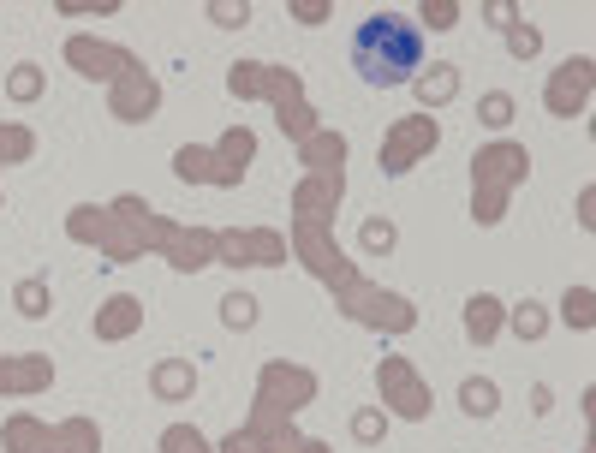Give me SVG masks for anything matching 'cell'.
I'll return each mask as SVG.
<instances>
[{"mask_svg":"<svg viewBox=\"0 0 596 453\" xmlns=\"http://www.w3.org/2000/svg\"><path fill=\"white\" fill-rule=\"evenodd\" d=\"M13 90H18V96H36V66H18V78H13Z\"/></svg>","mask_w":596,"mask_h":453,"instance_id":"cell-15","label":"cell"},{"mask_svg":"<svg viewBox=\"0 0 596 453\" xmlns=\"http://www.w3.org/2000/svg\"><path fill=\"white\" fill-rule=\"evenodd\" d=\"M459 400H466L471 418H489V411H495V388H489V382H466V388H459Z\"/></svg>","mask_w":596,"mask_h":453,"instance_id":"cell-5","label":"cell"},{"mask_svg":"<svg viewBox=\"0 0 596 453\" xmlns=\"http://www.w3.org/2000/svg\"><path fill=\"white\" fill-rule=\"evenodd\" d=\"M131 323H138V298H114L108 316H101V334H126Z\"/></svg>","mask_w":596,"mask_h":453,"instance_id":"cell-4","label":"cell"},{"mask_svg":"<svg viewBox=\"0 0 596 453\" xmlns=\"http://www.w3.org/2000/svg\"><path fill=\"white\" fill-rule=\"evenodd\" d=\"M418 90H424V101L447 96V90H454V66H429V78H418Z\"/></svg>","mask_w":596,"mask_h":453,"instance_id":"cell-7","label":"cell"},{"mask_svg":"<svg viewBox=\"0 0 596 453\" xmlns=\"http://www.w3.org/2000/svg\"><path fill=\"white\" fill-rule=\"evenodd\" d=\"M513 120V96H483V126H507Z\"/></svg>","mask_w":596,"mask_h":453,"instance_id":"cell-9","label":"cell"},{"mask_svg":"<svg viewBox=\"0 0 596 453\" xmlns=\"http://www.w3.org/2000/svg\"><path fill=\"white\" fill-rule=\"evenodd\" d=\"M156 388H161V394H179V388H191V376H185V370H161Z\"/></svg>","mask_w":596,"mask_h":453,"instance_id":"cell-13","label":"cell"},{"mask_svg":"<svg viewBox=\"0 0 596 453\" xmlns=\"http://www.w3.org/2000/svg\"><path fill=\"white\" fill-rule=\"evenodd\" d=\"M418 149H436V126H429V120H418L412 131H399L394 149L382 156V173H406V161H412Z\"/></svg>","mask_w":596,"mask_h":453,"instance_id":"cell-2","label":"cell"},{"mask_svg":"<svg viewBox=\"0 0 596 453\" xmlns=\"http://www.w3.org/2000/svg\"><path fill=\"white\" fill-rule=\"evenodd\" d=\"M567 316H572V323H579V328H591V298H584V293L572 298V293H567Z\"/></svg>","mask_w":596,"mask_h":453,"instance_id":"cell-14","label":"cell"},{"mask_svg":"<svg viewBox=\"0 0 596 453\" xmlns=\"http://www.w3.org/2000/svg\"><path fill=\"white\" fill-rule=\"evenodd\" d=\"M364 245H370V251H388V245H394V226L370 221V226H364Z\"/></svg>","mask_w":596,"mask_h":453,"instance_id":"cell-11","label":"cell"},{"mask_svg":"<svg viewBox=\"0 0 596 453\" xmlns=\"http://www.w3.org/2000/svg\"><path fill=\"white\" fill-rule=\"evenodd\" d=\"M495 311H501L495 298H471V304H466V328H471V340H489V334H495Z\"/></svg>","mask_w":596,"mask_h":453,"instance_id":"cell-3","label":"cell"},{"mask_svg":"<svg viewBox=\"0 0 596 453\" xmlns=\"http://www.w3.org/2000/svg\"><path fill=\"white\" fill-rule=\"evenodd\" d=\"M352 66L376 90L412 84L418 72H424V30L406 13H370L352 36Z\"/></svg>","mask_w":596,"mask_h":453,"instance_id":"cell-1","label":"cell"},{"mask_svg":"<svg viewBox=\"0 0 596 453\" xmlns=\"http://www.w3.org/2000/svg\"><path fill=\"white\" fill-rule=\"evenodd\" d=\"M513 323H519V334H543V316H537V304H519V316H513Z\"/></svg>","mask_w":596,"mask_h":453,"instance_id":"cell-12","label":"cell"},{"mask_svg":"<svg viewBox=\"0 0 596 453\" xmlns=\"http://www.w3.org/2000/svg\"><path fill=\"white\" fill-rule=\"evenodd\" d=\"M221 311H227V323H233V328H251V323H256V304H251L245 293H233L227 304H221Z\"/></svg>","mask_w":596,"mask_h":453,"instance_id":"cell-8","label":"cell"},{"mask_svg":"<svg viewBox=\"0 0 596 453\" xmlns=\"http://www.w3.org/2000/svg\"><path fill=\"white\" fill-rule=\"evenodd\" d=\"M507 43H513V54H519V60H531V54L543 48V36H537V30H513Z\"/></svg>","mask_w":596,"mask_h":453,"instance_id":"cell-10","label":"cell"},{"mask_svg":"<svg viewBox=\"0 0 596 453\" xmlns=\"http://www.w3.org/2000/svg\"><path fill=\"white\" fill-rule=\"evenodd\" d=\"M18 311H24L30 323H36V316H48V286H43V281H24V286H18Z\"/></svg>","mask_w":596,"mask_h":453,"instance_id":"cell-6","label":"cell"}]
</instances>
